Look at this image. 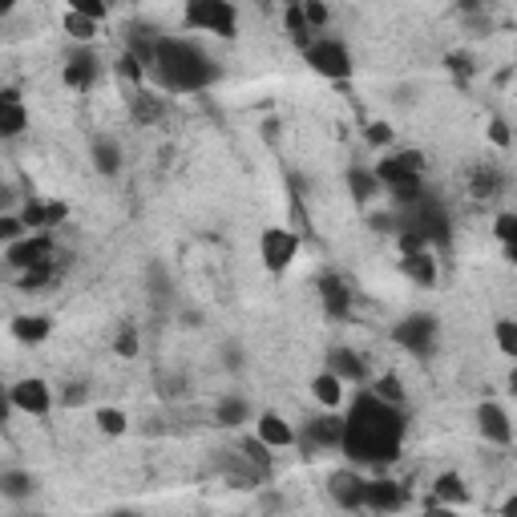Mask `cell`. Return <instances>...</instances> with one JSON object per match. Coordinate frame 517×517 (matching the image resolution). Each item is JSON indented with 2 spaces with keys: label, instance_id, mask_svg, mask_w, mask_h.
Masks as SVG:
<instances>
[{
  "label": "cell",
  "instance_id": "6da1fadb",
  "mask_svg": "<svg viewBox=\"0 0 517 517\" xmlns=\"http://www.w3.org/2000/svg\"><path fill=\"white\" fill-rule=\"evenodd\" d=\"M404 437H408V408L376 396L372 388H364V392H356V400L344 412L340 453L352 465H360L368 473H380L404 453Z\"/></svg>",
  "mask_w": 517,
  "mask_h": 517
},
{
  "label": "cell",
  "instance_id": "7a4b0ae2",
  "mask_svg": "<svg viewBox=\"0 0 517 517\" xmlns=\"http://www.w3.org/2000/svg\"><path fill=\"white\" fill-rule=\"evenodd\" d=\"M150 77L162 93H206L211 85H219L223 65L202 41L186 33H162L150 61Z\"/></svg>",
  "mask_w": 517,
  "mask_h": 517
},
{
  "label": "cell",
  "instance_id": "3957f363",
  "mask_svg": "<svg viewBox=\"0 0 517 517\" xmlns=\"http://www.w3.org/2000/svg\"><path fill=\"white\" fill-rule=\"evenodd\" d=\"M376 178L388 190L392 206H404L408 198H417L425 190V154L421 150H388L376 162Z\"/></svg>",
  "mask_w": 517,
  "mask_h": 517
},
{
  "label": "cell",
  "instance_id": "277c9868",
  "mask_svg": "<svg viewBox=\"0 0 517 517\" xmlns=\"http://www.w3.org/2000/svg\"><path fill=\"white\" fill-rule=\"evenodd\" d=\"M182 25H186L190 33H206V37H219V41H235V37H239V5H235V0H186Z\"/></svg>",
  "mask_w": 517,
  "mask_h": 517
},
{
  "label": "cell",
  "instance_id": "5b68a950",
  "mask_svg": "<svg viewBox=\"0 0 517 517\" xmlns=\"http://www.w3.org/2000/svg\"><path fill=\"white\" fill-rule=\"evenodd\" d=\"M303 61L312 65V73H320L324 81H348V77L356 73L352 49H348L340 37H328V33H320L312 45L303 49Z\"/></svg>",
  "mask_w": 517,
  "mask_h": 517
},
{
  "label": "cell",
  "instance_id": "8992f818",
  "mask_svg": "<svg viewBox=\"0 0 517 517\" xmlns=\"http://www.w3.org/2000/svg\"><path fill=\"white\" fill-rule=\"evenodd\" d=\"M295 445L303 449V457H316V453H340L344 445V412L324 408L320 417H307Z\"/></svg>",
  "mask_w": 517,
  "mask_h": 517
},
{
  "label": "cell",
  "instance_id": "52a82bcc",
  "mask_svg": "<svg viewBox=\"0 0 517 517\" xmlns=\"http://www.w3.org/2000/svg\"><path fill=\"white\" fill-rule=\"evenodd\" d=\"M392 344L404 348L408 356H433L437 344H441V324H437V316L412 312V316L396 320V324H392Z\"/></svg>",
  "mask_w": 517,
  "mask_h": 517
},
{
  "label": "cell",
  "instance_id": "ba28073f",
  "mask_svg": "<svg viewBox=\"0 0 517 517\" xmlns=\"http://www.w3.org/2000/svg\"><path fill=\"white\" fill-rule=\"evenodd\" d=\"M299 247H303V235L295 227H263L259 231V259L271 275L291 271V263L299 259Z\"/></svg>",
  "mask_w": 517,
  "mask_h": 517
},
{
  "label": "cell",
  "instance_id": "9c48e42d",
  "mask_svg": "<svg viewBox=\"0 0 517 517\" xmlns=\"http://www.w3.org/2000/svg\"><path fill=\"white\" fill-rule=\"evenodd\" d=\"M5 263L21 275V271H33V267H45V263H57V243L49 231H29L25 239L9 243L5 247Z\"/></svg>",
  "mask_w": 517,
  "mask_h": 517
},
{
  "label": "cell",
  "instance_id": "30bf717a",
  "mask_svg": "<svg viewBox=\"0 0 517 517\" xmlns=\"http://www.w3.org/2000/svg\"><path fill=\"white\" fill-rule=\"evenodd\" d=\"M364 493H368V469H360V465L348 461L344 469H332L328 473V497L340 509H348V513L364 509Z\"/></svg>",
  "mask_w": 517,
  "mask_h": 517
},
{
  "label": "cell",
  "instance_id": "8fae6325",
  "mask_svg": "<svg viewBox=\"0 0 517 517\" xmlns=\"http://www.w3.org/2000/svg\"><path fill=\"white\" fill-rule=\"evenodd\" d=\"M9 404H13L17 412H25V417H49L53 404H57V392H53L49 380L25 376V380H17V384L9 388Z\"/></svg>",
  "mask_w": 517,
  "mask_h": 517
},
{
  "label": "cell",
  "instance_id": "7c38bea8",
  "mask_svg": "<svg viewBox=\"0 0 517 517\" xmlns=\"http://www.w3.org/2000/svg\"><path fill=\"white\" fill-rule=\"evenodd\" d=\"M61 81L69 89H77V93H89L101 81V57H97V49L93 45H73L69 57H65V65H61Z\"/></svg>",
  "mask_w": 517,
  "mask_h": 517
},
{
  "label": "cell",
  "instance_id": "4fadbf2b",
  "mask_svg": "<svg viewBox=\"0 0 517 517\" xmlns=\"http://www.w3.org/2000/svg\"><path fill=\"white\" fill-rule=\"evenodd\" d=\"M473 421H477V433H481V441H485V445H497V449L513 445V421H509L505 404H497V400H481V404H477V412H473Z\"/></svg>",
  "mask_w": 517,
  "mask_h": 517
},
{
  "label": "cell",
  "instance_id": "5bb4252c",
  "mask_svg": "<svg viewBox=\"0 0 517 517\" xmlns=\"http://www.w3.org/2000/svg\"><path fill=\"white\" fill-rule=\"evenodd\" d=\"M29 130V110L21 101V89L17 85H5L0 89V138H21Z\"/></svg>",
  "mask_w": 517,
  "mask_h": 517
},
{
  "label": "cell",
  "instance_id": "9a60e30c",
  "mask_svg": "<svg viewBox=\"0 0 517 517\" xmlns=\"http://www.w3.org/2000/svg\"><path fill=\"white\" fill-rule=\"evenodd\" d=\"M408 505V493L400 481L392 477H368V493H364V509L372 513H396Z\"/></svg>",
  "mask_w": 517,
  "mask_h": 517
},
{
  "label": "cell",
  "instance_id": "2e32d148",
  "mask_svg": "<svg viewBox=\"0 0 517 517\" xmlns=\"http://www.w3.org/2000/svg\"><path fill=\"white\" fill-rule=\"evenodd\" d=\"M328 368H332L344 384H356V388H368V380H372L368 360H364L360 352H352V348H332V352H328Z\"/></svg>",
  "mask_w": 517,
  "mask_h": 517
},
{
  "label": "cell",
  "instance_id": "e0dca14e",
  "mask_svg": "<svg viewBox=\"0 0 517 517\" xmlns=\"http://www.w3.org/2000/svg\"><path fill=\"white\" fill-rule=\"evenodd\" d=\"M255 433H259L271 449H291L295 437H299V429H291V421L279 417L275 408H263V412H259V417H255Z\"/></svg>",
  "mask_w": 517,
  "mask_h": 517
},
{
  "label": "cell",
  "instance_id": "ac0fdd59",
  "mask_svg": "<svg viewBox=\"0 0 517 517\" xmlns=\"http://www.w3.org/2000/svg\"><path fill=\"white\" fill-rule=\"evenodd\" d=\"M89 158H93V170L101 174V178H118L122 174V142L118 138H110V134H97L93 142H89Z\"/></svg>",
  "mask_w": 517,
  "mask_h": 517
},
{
  "label": "cell",
  "instance_id": "d6986e66",
  "mask_svg": "<svg viewBox=\"0 0 517 517\" xmlns=\"http://www.w3.org/2000/svg\"><path fill=\"white\" fill-rule=\"evenodd\" d=\"M320 303H324V312L332 320H348L352 316V291L340 275H324L320 279Z\"/></svg>",
  "mask_w": 517,
  "mask_h": 517
},
{
  "label": "cell",
  "instance_id": "ffe728a7",
  "mask_svg": "<svg viewBox=\"0 0 517 517\" xmlns=\"http://www.w3.org/2000/svg\"><path fill=\"white\" fill-rule=\"evenodd\" d=\"M400 271L408 283H417V287H437V255L433 251H408L400 255Z\"/></svg>",
  "mask_w": 517,
  "mask_h": 517
},
{
  "label": "cell",
  "instance_id": "44dd1931",
  "mask_svg": "<svg viewBox=\"0 0 517 517\" xmlns=\"http://www.w3.org/2000/svg\"><path fill=\"white\" fill-rule=\"evenodd\" d=\"M501 190H505V170H501L497 162H477V166L469 170V194H473V198L489 202V198H497Z\"/></svg>",
  "mask_w": 517,
  "mask_h": 517
},
{
  "label": "cell",
  "instance_id": "7402d4cb",
  "mask_svg": "<svg viewBox=\"0 0 517 517\" xmlns=\"http://www.w3.org/2000/svg\"><path fill=\"white\" fill-rule=\"evenodd\" d=\"M21 215L29 223V231H53L69 211H65V202H41V198H29L21 206Z\"/></svg>",
  "mask_w": 517,
  "mask_h": 517
},
{
  "label": "cell",
  "instance_id": "603a6c76",
  "mask_svg": "<svg viewBox=\"0 0 517 517\" xmlns=\"http://www.w3.org/2000/svg\"><path fill=\"white\" fill-rule=\"evenodd\" d=\"M469 501V489L457 473H441L433 481V497H429V509H453V505H465Z\"/></svg>",
  "mask_w": 517,
  "mask_h": 517
},
{
  "label": "cell",
  "instance_id": "cb8c5ba5",
  "mask_svg": "<svg viewBox=\"0 0 517 517\" xmlns=\"http://www.w3.org/2000/svg\"><path fill=\"white\" fill-rule=\"evenodd\" d=\"M215 421H219L223 429H239V425L255 421V408H251V400H247V396L227 392V396L219 400V408H215Z\"/></svg>",
  "mask_w": 517,
  "mask_h": 517
},
{
  "label": "cell",
  "instance_id": "d4e9b609",
  "mask_svg": "<svg viewBox=\"0 0 517 517\" xmlns=\"http://www.w3.org/2000/svg\"><path fill=\"white\" fill-rule=\"evenodd\" d=\"M344 380L332 372V368H324V372H316L312 376V400L320 404V408H340L344 404Z\"/></svg>",
  "mask_w": 517,
  "mask_h": 517
},
{
  "label": "cell",
  "instance_id": "484cf974",
  "mask_svg": "<svg viewBox=\"0 0 517 517\" xmlns=\"http://www.w3.org/2000/svg\"><path fill=\"white\" fill-rule=\"evenodd\" d=\"M130 114H134L138 126H154V122H162V114H166V97L146 93V89H134V97H130Z\"/></svg>",
  "mask_w": 517,
  "mask_h": 517
},
{
  "label": "cell",
  "instance_id": "4316f807",
  "mask_svg": "<svg viewBox=\"0 0 517 517\" xmlns=\"http://www.w3.org/2000/svg\"><path fill=\"white\" fill-rule=\"evenodd\" d=\"M348 190L356 202H372L384 190V182L376 178V166H348Z\"/></svg>",
  "mask_w": 517,
  "mask_h": 517
},
{
  "label": "cell",
  "instance_id": "83f0119b",
  "mask_svg": "<svg viewBox=\"0 0 517 517\" xmlns=\"http://www.w3.org/2000/svg\"><path fill=\"white\" fill-rule=\"evenodd\" d=\"M33 489H37V481H33L29 469H5L0 473V497L5 501H25V497H33Z\"/></svg>",
  "mask_w": 517,
  "mask_h": 517
},
{
  "label": "cell",
  "instance_id": "f1b7e54d",
  "mask_svg": "<svg viewBox=\"0 0 517 517\" xmlns=\"http://www.w3.org/2000/svg\"><path fill=\"white\" fill-rule=\"evenodd\" d=\"M49 332H53V320L49 316H17L13 320V336L21 340V344H45L49 340Z\"/></svg>",
  "mask_w": 517,
  "mask_h": 517
},
{
  "label": "cell",
  "instance_id": "f546056e",
  "mask_svg": "<svg viewBox=\"0 0 517 517\" xmlns=\"http://www.w3.org/2000/svg\"><path fill=\"white\" fill-rule=\"evenodd\" d=\"M93 425H97V433H106V437H126L130 433V417L114 404H97Z\"/></svg>",
  "mask_w": 517,
  "mask_h": 517
},
{
  "label": "cell",
  "instance_id": "4dcf8cb0",
  "mask_svg": "<svg viewBox=\"0 0 517 517\" xmlns=\"http://www.w3.org/2000/svg\"><path fill=\"white\" fill-rule=\"evenodd\" d=\"M61 29H65V37H69L73 45H93V41H97L101 21H93V17H85V13H65Z\"/></svg>",
  "mask_w": 517,
  "mask_h": 517
},
{
  "label": "cell",
  "instance_id": "1f68e13d",
  "mask_svg": "<svg viewBox=\"0 0 517 517\" xmlns=\"http://www.w3.org/2000/svg\"><path fill=\"white\" fill-rule=\"evenodd\" d=\"M493 235H497V243L505 247V259H509V263H517V211H505V215H497V223H493Z\"/></svg>",
  "mask_w": 517,
  "mask_h": 517
},
{
  "label": "cell",
  "instance_id": "d6a6232c",
  "mask_svg": "<svg viewBox=\"0 0 517 517\" xmlns=\"http://www.w3.org/2000/svg\"><path fill=\"white\" fill-rule=\"evenodd\" d=\"M368 388H372L376 396H384V400H392V404H404V408H408V392H404V384H400V376H396V372L372 376V380H368Z\"/></svg>",
  "mask_w": 517,
  "mask_h": 517
},
{
  "label": "cell",
  "instance_id": "836d02e7",
  "mask_svg": "<svg viewBox=\"0 0 517 517\" xmlns=\"http://www.w3.org/2000/svg\"><path fill=\"white\" fill-rule=\"evenodd\" d=\"M493 344L501 348V356L517 360V320H497L493 324Z\"/></svg>",
  "mask_w": 517,
  "mask_h": 517
},
{
  "label": "cell",
  "instance_id": "e575fe53",
  "mask_svg": "<svg viewBox=\"0 0 517 517\" xmlns=\"http://www.w3.org/2000/svg\"><path fill=\"white\" fill-rule=\"evenodd\" d=\"M53 279H57V263H45V267H33V271H21V275H17L21 291H41V287H49Z\"/></svg>",
  "mask_w": 517,
  "mask_h": 517
},
{
  "label": "cell",
  "instance_id": "d590c367",
  "mask_svg": "<svg viewBox=\"0 0 517 517\" xmlns=\"http://www.w3.org/2000/svg\"><path fill=\"white\" fill-rule=\"evenodd\" d=\"M114 73H118V77H122V81H130V85H142V81H146V73H150V69H146V65H142V61H138V57H134V53H130V49H126V53H122V57H118V65H114Z\"/></svg>",
  "mask_w": 517,
  "mask_h": 517
},
{
  "label": "cell",
  "instance_id": "8d00e7d4",
  "mask_svg": "<svg viewBox=\"0 0 517 517\" xmlns=\"http://www.w3.org/2000/svg\"><path fill=\"white\" fill-rule=\"evenodd\" d=\"M303 9V21L312 25V33H328V5L324 0H299Z\"/></svg>",
  "mask_w": 517,
  "mask_h": 517
},
{
  "label": "cell",
  "instance_id": "74e56055",
  "mask_svg": "<svg viewBox=\"0 0 517 517\" xmlns=\"http://www.w3.org/2000/svg\"><path fill=\"white\" fill-rule=\"evenodd\" d=\"M69 13H85L93 21H106L110 17V0H65Z\"/></svg>",
  "mask_w": 517,
  "mask_h": 517
},
{
  "label": "cell",
  "instance_id": "f35d334b",
  "mask_svg": "<svg viewBox=\"0 0 517 517\" xmlns=\"http://www.w3.org/2000/svg\"><path fill=\"white\" fill-rule=\"evenodd\" d=\"M445 65H449V73H453L461 85L473 77V57H469V53H461V49H457V53H449V57H445Z\"/></svg>",
  "mask_w": 517,
  "mask_h": 517
},
{
  "label": "cell",
  "instance_id": "ab89813d",
  "mask_svg": "<svg viewBox=\"0 0 517 517\" xmlns=\"http://www.w3.org/2000/svg\"><path fill=\"white\" fill-rule=\"evenodd\" d=\"M114 352H118V356H138V332H134L130 324H122V332H118V340H114Z\"/></svg>",
  "mask_w": 517,
  "mask_h": 517
},
{
  "label": "cell",
  "instance_id": "60d3db41",
  "mask_svg": "<svg viewBox=\"0 0 517 517\" xmlns=\"http://www.w3.org/2000/svg\"><path fill=\"white\" fill-rule=\"evenodd\" d=\"M489 142H493V146H501V150H505V146L513 142V134H509V126H505V118H497V114L489 118Z\"/></svg>",
  "mask_w": 517,
  "mask_h": 517
},
{
  "label": "cell",
  "instance_id": "b9f144b4",
  "mask_svg": "<svg viewBox=\"0 0 517 517\" xmlns=\"http://www.w3.org/2000/svg\"><path fill=\"white\" fill-rule=\"evenodd\" d=\"M368 142L380 146V150L392 146V126H388V122H372V126H368Z\"/></svg>",
  "mask_w": 517,
  "mask_h": 517
},
{
  "label": "cell",
  "instance_id": "7bdbcfd3",
  "mask_svg": "<svg viewBox=\"0 0 517 517\" xmlns=\"http://www.w3.org/2000/svg\"><path fill=\"white\" fill-rule=\"evenodd\" d=\"M85 400H89L85 384H65V388H61V404H65V408H77V404H85Z\"/></svg>",
  "mask_w": 517,
  "mask_h": 517
},
{
  "label": "cell",
  "instance_id": "ee69618b",
  "mask_svg": "<svg viewBox=\"0 0 517 517\" xmlns=\"http://www.w3.org/2000/svg\"><path fill=\"white\" fill-rule=\"evenodd\" d=\"M501 513H505V517H517V493H509V497L501 501Z\"/></svg>",
  "mask_w": 517,
  "mask_h": 517
},
{
  "label": "cell",
  "instance_id": "f6af8a7d",
  "mask_svg": "<svg viewBox=\"0 0 517 517\" xmlns=\"http://www.w3.org/2000/svg\"><path fill=\"white\" fill-rule=\"evenodd\" d=\"M17 5H21V0H0V13L13 17V13H17Z\"/></svg>",
  "mask_w": 517,
  "mask_h": 517
},
{
  "label": "cell",
  "instance_id": "bcb514c9",
  "mask_svg": "<svg viewBox=\"0 0 517 517\" xmlns=\"http://www.w3.org/2000/svg\"><path fill=\"white\" fill-rule=\"evenodd\" d=\"M509 392L517 396V360H513V372H509Z\"/></svg>",
  "mask_w": 517,
  "mask_h": 517
},
{
  "label": "cell",
  "instance_id": "7dc6e473",
  "mask_svg": "<svg viewBox=\"0 0 517 517\" xmlns=\"http://www.w3.org/2000/svg\"><path fill=\"white\" fill-rule=\"evenodd\" d=\"M283 5H299V0H283Z\"/></svg>",
  "mask_w": 517,
  "mask_h": 517
}]
</instances>
